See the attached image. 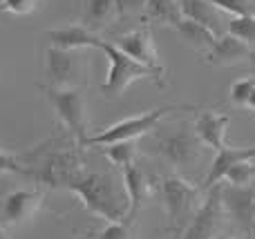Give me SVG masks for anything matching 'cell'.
I'll return each instance as SVG.
<instances>
[{
	"instance_id": "cell-29",
	"label": "cell",
	"mask_w": 255,
	"mask_h": 239,
	"mask_svg": "<svg viewBox=\"0 0 255 239\" xmlns=\"http://www.w3.org/2000/svg\"><path fill=\"white\" fill-rule=\"evenodd\" d=\"M38 0H2V9L4 11H11L16 16H22V13H31Z\"/></svg>"
},
{
	"instance_id": "cell-17",
	"label": "cell",
	"mask_w": 255,
	"mask_h": 239,
	"mask_svg": "<svg viewBox=\"0 0 255 239\" xmlns=\"http://www.w3.org/2000/svg\"><path fill=\"white\" fill-rule=\"evenodd\" d=\"M179 4L184 18L204 25L215 36L224 34V18H222V11L213 2H208V0H179Z\"/></svg>"
},
{
	"instance_id": "cell-3",
	"label": "cell",
	"mask_w": 255,
	"mask_h": 239,
	"mask_svg": "<svg viewBox=\"0 0 255 239\" xmlns=\"http://www.w3.org/2000/svg\"><path fill=\"white\" fill-rule=\"evenodd\" d=\"M49 87H83L88 79V56L83 49H61L49 45L43 54Z\"/></svg>"
},
{
	"instance_id": "cell-34",
	"label": "cell",
	"mask_w": 255,
	"mask_h": 239,
	"mask_svg": "<svg viewBox=\"0 0 255 239\" xmlns=\"http://www.w3.org/2000/svg\"><path fill=\"white\" fill-rule=\"evenodd\" d=\"M0 11H4V9H2V4H0Z\"/></svg>"
},
{
	"instance_id": "cell-24",
	"label": "cell",
	"mask_w": 255,
	"mask_h": 239,
	"mask_svg": "<svg viewBox=\"0 0 255 239\" xmlns=\"http://www.w3.org/2000/svg\"><path fill=\"white\" fill-rule=\"evenodd\" d=\"M132 226L134 219H121V222H110L103 231L88 233L90 239H132Z\"/></svg>"
},
{
	"instance_id": "cell-4",
	"label": "cell",
	"mask_w": 255,
	"mask_h": 239,
	"mask_svg": "<svg viewBox=\"0 0 255 239\" xmlns=\"http://www.w3.org/2000/svg\"><path fill=\"white\" fill-rule=\"evenodd\" d=\"M47 101L52 103L56 116L61 119V123L70 130V134L74 137L76 148L85 146L88 134V119H85V89L83 87H43Z\"/></svg>"
},
{
	"instance_id": "cell-28",
	"label": "cell",
	"mask_w": 255,
	"mask_h": 239,
	"mask_svg": "<svg viewBox=\"0 0 255 239\" xmlns=\"http://www.w3.org/2000/svg\"><path fill=\"white\" fill-rule=\"evenodd\" d=\"M0 174H29V168H25L16 155L0 150Z\"/></svg>"
},
{
	"instance_id": "cell-19",
	"label": "cell",
	"mask_w": 255,
	"mask_h": 239,
	"mask_svg": "<svg viewBox=\"0 0 255 239\" xmlns=\"http://www.w3.org/2000/svg\"><path fill=\"white\" fill-rule=\"evenodd\" d=\"M172 29L179 34V38L184 40L190 49H195V52L202 54V56L213 47V43H215V38H217L211 29H206L204 25H199V22H195V20H188V18L177 22Z\"/></svg>"
},
{
	"instance_id": "cell-30",
	"label": "cell",
	"mask_w": 255,
	"mask_h": 239,
	"mask_svg": "<svg viewBox=\"0 0 255 239\" xmlns=\"http://www.w3.org/2000/svg\"><path fill=\"white\" fill-rule=\"evenodd\" d=\"M145 2L148 0H115L117 16H132V13L145 11Z\"/></svg>"
},
{
	"instance_id": "cell-27",
	"label": "cell",
	"mask_w": 255,
	"mask_h": 239,
	"mask_svg": "<svg viewBox=\"0 0 255 239\" xmlns=\"http://www.w3.org/2000/svg\"><path fill=\"white\" fill-rule=\"evenodd\" d=\"M253 87H255V79H253V76H247V79L235 80V83L231 85V101H233L235 105H244V107H247V101H249V96H251Z\"/></svg>"
},
{
	"instance_id": "cell-9",
	"label": "cell",
	"mask_w": 255,
	"mask_h": 239,
	"mask_svg": "<svg viewBox=\"0 0 255 239\" xmlns=\"http://www.w3.org/2000/svg\"><path fill=\"white\" fill-rule=\"evenodd\" d=\"M222 206H224L226 219L233 222L247 237H255V186H231L220 183Z\"/></svg>"
},
{
	"instance_id": "cell-10",
	"label": "cell",
	"mask_w": 255,
	"mask_h": 239,
	"mask_svg": "<svg viewBox=\"0 0 255 239\" xmlns=\"http://www.w3.org/2000/svg\"><path fill=\"white\" fill-rule=\"evenodd\" d=\"M115 45L121 52H126L130 58H134L136 63H141V65H145L148 70H152L154 83H157L159 87L166 85V67H163L161 58H159V54H157V47H154V40H152V31H150L148 22H145L143 27H139V29L119 36V38L115 40Z\"/></svg>"
},
{
	"instance_id": "cell-26",
	"label": "cell",
	"mask_w": 255,
	"mask_h": 239,
	"mask_svg": "<svg viewBox=\"0 0 255 239\" xmlns=\"http://www.w3.org/2000/svg\"><path fill=\"white\" fill-rule=\"evenodd\" d=\"M213 2L220 11L231 13V16H249V13H255L251 0H208Z\"/></svg>"
},
{
	"instance_id": "cell-1",
	"label": "cell",
	"mask_w": 255,
	"mask_h": 239,
	"mask_svg": "<svg viewBox=\"0 0 255 239\" xmlns=\"http://www.w3.org/2000/svg\"><path fill=\"white\" fill-rule=\"evenodd\" d=\"M67 190H72L92 215L110 222H121L128 215V192L124 183L117 181L110 172H85L81 170L74 179L67 181Z\"/></svg>"
},
{
	"instance_id": "cell-23",
	"label": "cell",
	"mask_w": 255,
	"mask_h": 239,
	"mask_svg": "<svg viewBox=\"0 0 255 239\" xmlns=\"http://www.w3.org/2000/svg\"><path fill=\"white\" fill-rule=\"evenodd\" d=\"M224 181L231 186H249L255 181V165L251 159H242L238 163H233L229 168V172L224 174Z\"/></svg>"
},
{
	"instance_id": "cell-8",
	"label": "cell",
	"mask_w": 255,
	"mask_h": 239,
	"mask_svg": "<svg viewBox=\"0 0 255 239\" xmlns=\"http://www.w3.org/2000/svg\"><path fill=\"white\" fill-rule=\"evenodd\" d=\"M226 213L222 206L220 183L206 190V199L197 206L195 215L190 217V224L181 231L179 239H215L226 226Z\"/></svg>"
},
{
	"instance_id": "cell-21",
	"label": "cell",
	"mask_w": 255,
	"mask_h": 239,
	"mask_svg": "<svg viewBox=\"0 0 255 239\" xmlns=\"http://www.w3.org/2000/svg\"><path fill=\"white\" fill-rule=\"evenodd\" d=\"M145 20L148 25H170L184 20L179 0H148L145 2Z\"/></svg>"
},
{
	"instance_id": "cell-15",
	"label": "cell",
	"mask_w": 255,
	"mask_h": 239,
	"mask_svg": "<svg viewBox=\"0 0 255 239\" xmlns=\"http://www.w3.org/2000/svg\"><path fill=\"white\" fill-rule=\"evenodd\" d=\"M47 40L54 47L61 49H85V47L97 49L99 43H101V36L90 31L85 25H67V27H58V29H49Z\"/></svg>"
},
{
	"instance_id": "cell-11",
	"label": "cell",
	"mask_w": 255,
	"mask_h": 239,
	"mask_svg": "<svg viewBox=\"0 0 255 239\" xmlns=\"http://www.w3.org/2000/svg\"><path fill=\"white\" fill-rule=\"evenodd\" d=\"M81 170H85V163L81 161L79 152L58 150L47 155L38 165H34V170H29V177L49 188H65L67 181L74 179Z\"/></svg>"
},
{
	"instance_id": "cell-25",
	"label": "cell",
	"mask_w": 255,
	"mask_h": 239,
	"mask_svg": "<svg viewBox=\"0 0 255 239\" xmlns=\"http://www.w3.org/2000/svg\"><path fill=\"white\" fill-rule=\"evenodd\" d=\"M229 34L238 36L244 43H255V13L249 16H233L229 22Z\"/></svg>"
},
{
	"instance_id": "cell-5",
	"label": "cell",
	"mask_w": 255,
	"mask_h": 239,
	"mask_svg": "<svg viewBox=\"0 0 255 239\" xmlns=\"http://www.w3.org/2000/svg\"><path fill=\"white\" fill-rule=\"evenodd\" d=\"M177 110H188V105H163L157 107V110H150L143 112V114H136V116H128V119H121L117 123L108 125L106 130H101L99 134L94 137L85 139V146H106V143H115V141H126V139H139L148 132H154L159 125V121L163 119L166 114H172Z\"/></svg>"
},
{
	"instance_id": "cell-14",
	"label": "cell",
	"mask_w": 255,
	"mask_h": 239,
	"mask_svg": "<svg viewBox=\"0 0 255 239\" xmlns=\"http://www.w3.org/2000/svg\"><path fill=\"white\" fill-rule=\"evenodd\" d=\"M229 123H231L229 114H220V112H215V110H202L197 116H195L193 130L204 146L213 148V150L217 152L226 146L224 137H226Z\"/></svg>"
},
{
	"instance_id": "cell-13",
	"label": "cell",
	"mask_w": 255,
	"mask_h": 239,
	"mask_svg": "<svg viewBox=\"0 0 255 239\" xmlns=\"http://www.w3.org/2000/svg\"><path fill=\"white\" fill-rule=\"evenodd\" d=\"M206 63L211 65H220V67H231V65H240V63H249L255 61V52L251 49V45L240 40L233 34H222L215 38L213 47L204 54Z\"/></svg>"
},
{
	"instance_id": "cell-32",
	"label": "cell",
	"mask_w": 255,
	"mask_h": 239,
	"mask_svg": "<svg viewBox=\"0 0 255 239\" xmlns=\"http://www.w3.org/2000/svg\"><path fill=\"white\" fill-rule=\"evenodd\" d=\"M0 239H9V233H7V226L0 222Z\"/></svg>"
},
{
	"instance_id": "cell-2",
	"label": "cell",
	"mask_w": 255,
	"mask_h": 239,
	"mask_svg": "<svg viewBox=\"0 0 255 239\" xmlns=\"http://www.w3.org/2000/svg\"><path fill=\"white\" fill-rule=\"evenodd\" d=\"M97 49H101V52L106 54L108 63H110V70H108L106 80H103V85L99 87V92H101L106 98L124 96L126 89L139 79H152L154 80L152 70H148L145 65H141V63L134 61V58H130L126 52H121L115 43H108V40L101 38V43H99Z\"/></svg>"
},
{
	"instance_id": "cell-7",
	"label": "cell",
	"mask_w": 255,
	"mask_h": 239,
	"mask_svg": "<svg viewBox=\"0 0 255 239\" xmlns=\"http://www.w3.org/2000/svg\"><path fill=\"white\" fill-rule=\"evenodd\" d=\"M204 143L197 139L195 130L179 128L175 132H159L154 137V152L166 163H170L177 170H188L202 157Z\"/></svg>"
},
{
	"instance_id": "cell-33",
	"label": "cell",
	"mask_w": 255,
	"mask_h": 239,
	"mask_svg": "<svg viewBox=\"0 0 255 239\" xmlns=\"http://www.w3.org/2000/svg\"><path fill=\"white\" fill-rule=\"evenodd\" d=\"M247 152H249V159H255V146H249Z\"/></svg>"
},
{
	"instance_id": "cell-20",
	"label": "cell",
	"mask_w": 255,
	"mask_h": 239,
	"mask_svg": "<svg viewBox=\"0 0 255 239\" xmlns=\"http://www.w3.org/2000/svg\"><path fill=\"white\" fill-rule=\"evenodd\" d=\"M115 18H117L115 0H85L81 25H85L90 31L97 34L99 29H106Z\"/></svg>"
},
{
	"instance_id": "cell-35",
	"label": "cell",
	"mask_w": 255,
	"mask_h": 239,
	"mask_svg": "<svg viewBox=\"0 0 255 239\" xmlns=\"http://www.w3.org/2000/svg\"><path fill=\"white\" fill-rule=\"evenodd\" d=\"M83 239H90V235H88V237H83Z\"/></svg>"
},
{
	"instance_id": "cell-22",
	"label": "cell",
	"mask_w": 255,
	"mask_h": 239,
	"mask_svg": "<svg viewBox=\"0 0 255 239\" xmlns=\"http://www.w3.org/2000/svg\"><path fill=\"white\" fill-rule=\"evenodd\" d=\"M101 152L108 157V161L115 165H128L134 163L136 157V141L134 139H126V141H115V143H106V146H99Z\"/></svg>"
},
{
	"instance_id": "cell-16",
	"label": "cell",
	"mask_w": 255,
	"mask_h": 239,
	"mask_svg": "<svg viewBox=\"0 0 255 239\" xmlns=\"http://www.w3.org/2000/svg\"><path fill=\"white\" fill-rule=\"evenodd\" d=\"M124 186L128 192V204H130L128 206L126 219H134L139 208L143 206V201L148 199V195H150V183L139 165L128 163V165H124Z\"/></svg>"
},
{
	"instance_id": "cell-18",
	"label": "cell",
	"mask_w": 255,
	"mask_h": 239,
	"mask_svg": "<svg viewBox=\"0 0 255 239\" xmlns=\"http://www.w3.org/2000/svg\"><path fill=\"white\" fill-rule=\"evenodd\" d=\"M242 159H249V152L247 148H231V146H224L222 150L215 152V159H213L211 168H208V174L206 179H204L202 183V190L206 192L208 188L217 186V183L224 181V174L229 172V168L233 163H238V161Z\"/></svg>"
},
{
	"instance_id": "cell-6",
	"label": "cell",
	"mask_w": 255,
	"mask_h": 239,
	"mask_svg": "<svg viewBox=\"0 0 255 239\" xmlns=\"http://www.w3.org/2000/svg\"><path fill=\"white\" fill-rule=\"evenodd\" d=\"M199 195H202V190L179 174H168L161 179V199L166 206L170 228L175 233L184 231L188 217L195 215L199 206Z\"/></svg>"
},
{
	"instance_id": "cell-12",
	"label": "cell",
	"mask_w": 255,
	"mask_h": 239,
	"mask_svg": "<svg viewBox=\"0 0 255 239\" xmlns=\"http://www.w3.org/2000/svg\"><path fill=\"white\" fill-rule=\"evenodd\" d=\"M40 204H43V192L40 190H25V188L11 190L9 195L2 197L0 222L4 226H20V224L29 222L34 217Z\"/></svg>"
},
{
	"instance_id": "cell-31",
	"label": "cell",
	"mask_w": 255,
	"mask_h": 239,
	"mask_svg": "<svg viewBox=\"0 0 255 239\" xmlns=\"http://www.w3.org/2000/svg\"><path fill=\"white\" fill-rule=\"evenodd\" d=\"M247 107H251V110H255V87H253L251 96H249V101H247Z\"/></svg>"
}]
</instances>
